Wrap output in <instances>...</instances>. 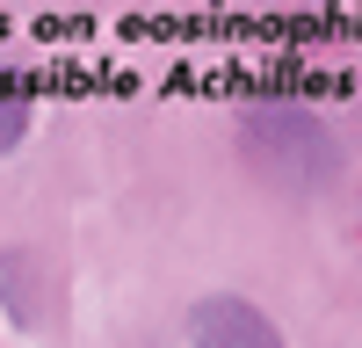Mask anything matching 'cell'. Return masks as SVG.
I'll use <instances>...</instances> for the list:
<instances>
[{
	"label": "cell",
	"mask_w": 362,
	"mask_h": 348,
	"mask_svg": "<svg viewBox=\"0 0 362 348\" xmlns=\"http://www.w3.org/2000/svg\"><path fill=\"white\" fill-rule=\"evenodd\" d=\"M232 153L254 167L261 189L283 196H326L348 174V138L341 124L305 95H261L232 116Z\"/></svg>",
	"instance_id": "6da1fadb"
},
{
	"label": "cell",
	"mask_w": 362,
	"mask_h": 348,
	"mask_svg": "<svg viewBox=\"0 0 362 348\" xmlns=\"http://www.w3.org/2000/svg\"><path fill=\"white\" fill-rule=\"evenodd\" d=\"M51 261L37 247H0V319L8 327H37L51 305Z\"/></svg>",
	"instance_id": "3957f363"
},
{
	"label": "cell",
	"mask_w": 362,
	"mask_h": 348,
	"mask_svg": "<svg viewBox=\"0 0 362 348\" xmlns=\"http://www.w3.org/2000/svg\"><path fill=\"white\" fill-rule=\"evenodd\" d=\"M181 334L196 348H283V327L268 319L247 290H210L181 312Z\"/></svg>",
	"instance_id": "7a4b0ae2"
},
{
	"label": "cell",
	"mask_w": 362,
	"mask_h": 348,
	"mask_svg": "<svg viewBox=\"0 0 362 348\" xmlns=\"http://www.w3.org/2000/svg\"><path fill=\"white\" fill-rule=\"evenodd\" d=\"M29 131H37V102L0 87V160H15L22 145H29Z\"/></svg>",
	"instance_id": "277c9868"
}]
</instances>
